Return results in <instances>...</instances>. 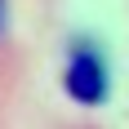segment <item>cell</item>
Instances as JSON below:
<instances>
[{"label":"cell","instance_id":"obj_1","mask_svg":"<svg viewBox=\"0 0 129 129\" xmlns=\"http://www.w3.org/2000/svg\"><path fill=\"white\" fill-rule=\"evenodd\" d=\"M62 85H67V93H71L80 107H98V103H107V89H111L107 58L93 49V45H76V49H71V58H67Z\"/></svg>","mask_w":129,"mask_h":129},{"label":"cell","instance_id":"obj_2","mask_svg":"<svg viewBox=\"0 0 129 129\" xmlns=\"http://www.w3.org/2000/svg\"><path fill=\"white\" fill-rule=\"evenodd\" d=\"M0 27H5V0H0Z\"/></svg>","mask_w":129,"mask_h":129}]
</instances>
